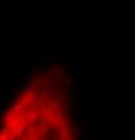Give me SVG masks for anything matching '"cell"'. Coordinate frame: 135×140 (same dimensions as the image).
<instances>
[{"mask_svg": "<svg viewBox=\"0 0 135 140\" xmlns=\"http://www.w3.org/2000/svg\"><path fill=\"white\" fill-rule=\"evenodd\" d=\"M37 85H38V79H34V81L28 82V84L26 85V89H24L26 94H30V93L34 92V89H35V86H37Z\"/></svg>", "mask_w": 135, "mask_h": 140, "instance_id": "obj_1", "label": "cell"}, {"mask_svg": "<svg viewBox=\"0 0 135 140\" xmlns=\"http://www.w3.org/2000/svg\"><path fill=\"white\" fill-rule=\"evenodd\" d=\"M47 106L53 111H57V109H60V100L57 98H53V100H47Z\"/></svg>", "mask_w": 135, "mask_h": 140, "instance_id": "obj_2", "label": "cell"}, {"mask_svg": "<svg viewBox=\"0 0 135 140\" xmlns=\"http://www.w3.org/2000/svg\"><path fill=\"white\" fill-rule=\"evenodd\" d=\"M11 109L15 112V115H18V113H20L22 112V109H23V106L19 104V102H12V105H11Z\"/></svg>", "mask_w": 135, "mask_h": 140, "instance_id": "obj_3", "label": "cell"}, {"mask_svg": "<svg viewBox=\"0 0 135 140\" xmlns=\"http://www.w3.org/2000/svg\"><path fill=\"white\" fill-rule=\"evenodd\" d=\"M73 69L76 70V73H77V75H78V78H83V65H73Z\"/></svg>", "mask_w": 135, "mask_h": 140, "instance_id": "obj_4", "label": "cell"}, {"mask_svg": "<svg viewBox=\"0 0 135 140\" xmlns=\"http://www.w3.org/2000/svg\"><path fill=\"white\" fill-rule=\"evenodd\" d=\"M14 116H15V112L12 111V109H9V111H7V113H5V115L3 116V117H4L5 121H9V120L14 117Z\"/></svg>", "mask_w": 135, "mask_h": 140, "instance_id": "obj_5", "label": "cell"}, {"mask_svg": "<svg viewBox=\"0 0 135 140\" xmlns=\"http://www.w3.org/2000/svg\"><path fill=\"white\" fill-rule=\"evenodd\" d=\"M37 117H38V113H37V111H30V112H28L27 119L30 120V121H34V120H37Z\"/></svg>", "mask_w": 135, "mask_h": 140, "instance_id": "obj_6", "label": "cell"}, {"mask_svg": "<svg viewBox=\"0 0 135 140\" xmlns=\"http://www.w3.org/2000/svg\"><path fill=\"white\" fill-rule=\"evenodd\" d=\"M34 98H35V104L42 105V97H41V93H39V92H34Z\"/></svg>", "mask_w": 135, "mask_h": 140, "instance_id": "obj_7", "label": "cell"}, {"mask_svg": "<svg viewBox=\"0 0 135 140\" xmlns=\"http://www.w3.org/2000/svg\"><path fill=\"white\" fill-rule=\"evenodd\" d=\"M51 93H53V94H60V93H61V88L57 84H53L51 85Z\"/></svg>", "mask_w": 135, "mask_h": 140, "instance_id": "obj_8", "label": "cell"}, {"mask_svg": "<svg viewBox=\"0 0 135 140\" xmlns=\"http://www.w3.org/2000/svg\"><path fill=\"white\" fill-rule=\"evenodd\" d=\"M80 90H81L80 86H72V97L78 96V94H80Z\"/></svg>", "mask_w": 135, "mask_h": 140, "instance_id": "obj_9", "label": "cell"}, {"mask_svg": "<svg viewBox=\"0 0 135 140\" xmlns=\"http://www.w3.org/2000/svg\"><path fill=\"white\" fill-rule=\"evenodd\" d=\"M38 129H39V125H34V124H32L30 128H28V135H30V136H34V132L38 131Z\"/></svg>", "mask_w": 135, "mask_h": 140, "instance_id": "obj_10", "label": "cell"}, {"mask_svg": "<svg viewBox=\"0 0 135 140\" xmlns=\"http://www.w3.org/2000/svg\"><path fill=\"white\" fill-rule=\"evenodd\" d=\"M61 127H62V128H64V129L69 128V125H68V121H66V120H65V117H64V116H62V117H61Z\"/></svg>", "mask_w": 135, "mask_h": 140, "instance_id": "obj_11", "label": "cell"}, {"mask_svg": "<svg viewBox=\"0 0 135 140\" xmlns=\"http://www.w3.org/2000/svg\"><path fill=\"white\" fill-rule=\"evenodd\" d=\"M1 102H3V108H7V106L9 105V100H8L7 97H5V96L1 98Z\"/></svg>", "mask_w": 135, "mask_h": 140, "instance_id": "obj_12", "label": "cell"}, {"mask_svg": "<svg viewBox=\"0 0 135 140\" xmlns=\"http://www.w3.org/2000/svg\"><path fill=\"white\" fill-rule=\"evenodd\" d=\"M41 97H42V100H46L49 97V92L45 90V89H43V90H41Z\"/></svg>", "mask_w": 135, "mask_h": 140, "instance_id": "obj_13", "label": "cell"}, {"mask_svg": "<svg viewBox=\"0 0 135 140\" xmlns=\"http://www.w3.org/2000/svg\"><path fill=\"white\" fill-rule=\"evenodd\" d=\"M64 82H65V84H66V85L69 86V88H70V86H72V81H70V77H69V75H66V77H65Z\"/></svg>", "mask_w": 135, "mask_h": 140, "instance_id": "obj_14", "label": "cell"}, {"mask_svg": "<svg viewBox=\"0 0 135 140\" xmlns=\"http://www.w3.org/2000/svg\"><path fill=\"white\" fill-rule=\"evenodd\" d=\"M43 58H45V63H51L53 62V59L50 58V55H49V54H45Z\"/></svg>", "mask_w": 135, "mask_h": 140, "instance_id": "obj_15", "label": "cell"}, {"mask_svg": "<svg viewBox=\"0 0 135 140\" xmlns=\"http://www.w3.org/2000/svg\"><path fill=\"white\" fill-rule=\"evenodd\" d=\"M15 138H16V132L12 131V132L8 135V139H7V140H15Z\"/></svg>", "mask_w": 135, "mask_h": 140, "instance_id": "obj_16", "label": "cell"}, {"mask_svg": "<svg viewBox=\"0 0 135 140\" xmlns=\"http://www.w3.org/2000/svg\"><path fill=\"white\" fill-rule=\"evenodd\" d=\"M41 129H42V132H43V133H47V132H49V127L46 125V124H42Z\"/></svg>", "mask_w": 135, "mask_h": 140, "instance_id": "obj_17", "label": "cell"}, {"mask_svg": "<svg viewBox=\"0 0 135 140\" xmlns=\"http://www.w3.org/2000/svg\"><path fill=\"white\" fill-rule=\"evenodd\" d=\"M5 113H7V111H5V108H0V115H1V116H4Z\"/></svg>", "mask_w": 135, "mask_h": 140, "instance_id": "obj_18", "label": "cell"}, {"mask_svg": "<svg viewBox=\"0 0 135 140\" xmlns=\"http://www.w3.org/2000/svg\"><path fill=\"white\" fill-rule=\"evenodd\" d=\"M66 74V70L65 69H60V75H65ZM65 77H66V75H65Z\"/></svg>", "mask_w": 135, "mask_h": 140, "instance_id": "obj_19", "label": "cell"}, {"mask_svg": "<svg viewBox=\"0 0 135 140\" xmlns=\"http://www.w3.org/2000/svg\"><path fill=\"white\" fill-rule=\"evenodd\" d=\"M4 93H5V88L0 85V94H4Z\"/></svg>", "mask_w": 135, "mask_h": 140, "instance_id": "obj_20", "label": "cell"}, {"mask_svg": "<svg viewBox=\"0 0 135 140\" xmlns=\"http://www.w3.org/2000/svg\"><path fill=\"white\" fill-rule=\"evenodd\" d=\"M31 73H32V74H38L39 70H38V69H32V70H31Z\"/></svg>", "mask_w": 135, "mask_h": 140, "instance_id": "obj_21", "label": "cell"}]
</instances>
